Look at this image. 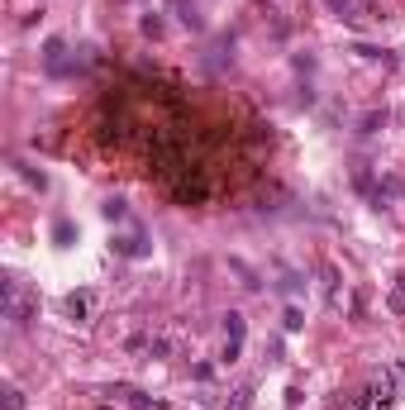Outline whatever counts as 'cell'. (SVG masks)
Wrapping results in <instances>:
<instances>
[{
	"label": "cell",
	"mask_w": 405,
	"mask_h": 410,
	"mask_svg": "<svg viewBox=\"0 0 405 410\" xmlns=\"http://www.w3.org/2000/svg\"><path fill=\"white\" fill-rule=\"evenodd\" d=\"M0 305H5V320L15 329H29L34 315H38V296L29 291L20 277H5V281H0Z\"/></svg>",
	"instance_id": "cell-1"
},
{
	"label": "cell",
	"mask_w": 405,
	"mask_h": 410,
	"mask_svg": "<svg viewBox=\"0 0 405 410\" xmlns=\"http://www.w3.org/2000/svg\"><path fill=\"white\" fill-rule=\"evenodd\" d=\"M172 196H177V205H205V200H210V182H205L200 172H196V177L182 172V177L172 182Z\"/></svg>",
	"instance_id": "cell-2"
},
{
	"label": "cell",
	"mask_w": 405,
	"mask_h": 410,
	"mask_svg": "<svg viewBox=\"0 0 405 410\" xmlns=\"http://www.w3.org/2000/svg\"><path fill=\"white\" fill-rule=\"evenodd\" d=\"M367 396H372V401L386 410L391 401H396V372H386V367H381V372H372V386H367Z\"/></svg>",
	"instance_id": "cell-3"
},
{
	"label": "cell",
	"mask_w": 405,
	"mask_h": 410,
	"mask_svg": "<svg viewBox=\"0 0 405 410\" xmlns=\"http://www.w3.org/2000/svg\"><path fill=\"white\" fill-rule=\"evenodd\" d=\"M329 10H334V15H339V20H353V24H358V20H367V15H372V10H367V5H362V0H329Z\"/></svg>",
	"instance_id": "cell-4"
},
{
	"label": "cell",
	"mask_w": 405,
	"mask_h": 410,
	"mask_svg": "<svg viewBox=\"0 0 405 410\" xmlns=\"http://www.w3.org/2000/svg\"><path fill=\"white\" fill-rule=\"evenodd\" d=\"M62 310H67L72 320H86V315H91V296H86V291H72V296L62 301Z\"/></svg>",
	"instance_id": "cell-5"
},
{
	"label": "cell",
	"mask_w": 405,
	"mask_h": 410,
	"mask_svg": "<svg viewBox=\"0 0 405 410\" xmlns=\"http://www.w3.org/2000/svg\"><path fill=\"white\" fill-rule=\"evenodd\" d=\"M115 396H124V401H129V406H134V410H162L158 401H148L143 391H134V386H115Z\"/></svg>",
	"instance_id": "cell-6"
},
{
	"label": "cell",
	"mask_w": 405,
	"mask_h": 410,
	"mask_svg": "<svg viewBox=\"0 0 405 410\" xmlns=\"http://www.w3.org/2000/svg\"><path fill=\"white\" fill-rule=\"evenodd\" d=\"M115 248H119L124 258H143V253H148V239H143V234H129V239H115Z\"/></svg>",
	"instance_id": "cell-7"
},
{
	"label": "cell",
	"mask_w": 405,
	"mask_h": 410,
	"mask_svg": "<svg viewBox=\"0 0 405 410\" xmlns=\"http://www.w3.org/2000/svg\"><path fill=\"white\" fill-rule=\"evenodd\" d=\"M62 53H67V43H62V38H48V48H43V62H48V72H62Z\"/></svg>",
	"instance_id": "cell-8"
},
{
	"label": "cell",
	"mask_w": 405,
	"mask_h": 410,
	"mask_svg": "<svg viewBox=\"0 0 405 410\" xmlns=\"http://www.w3.org/2000/svg\"><path fill=\"white\" fill-rule=\"evenodd\" d=\"M386 310H391V315H405V277H396V281H391V296H386Z\"/></svg>",
	"instance_id": "cell-9"
},
{
	"label": "cell",
	"mask_w": 405,
	"mask_h": 410,
	"mask_svg": "<svg viewBox=\"0 0 405 410\" xmlns=\"http://www.w3.org/2000/svg\"><path fill=\"white\" fill-rule=\"evenodd\" d=\"M224 339H229V344H243V315H239V310L224 315Z\"/></svg>",
	"instance_id": "cell-10"
},
{
	"label": "cell",
	"mask_w": 405,
	"mask_h": 410,
	"mask_svg": "<svg viewBox=\"0 0 405 410\" xmlns=\"http://www.w3.org/2000/svg\"><path fill=\"white\" fill-rule=\"evenodd\" d=\"M248 406H253V386H239V391L224 401V410H248Z\"/></svg>",
	"instance_id": "cell-11"
},
{
	"label": "cell",
	"mask_w": 405,
	"mask_h": 410,
	"mask_svg": "<svg viewBox=\"0 0 405 410\" xmlns=\"http://www.w3.org/2000/svg\"><path fill=\"white\" fill-rule=\"evenodd\" d=\"M124 215H129V205H124L119 196H110V200H105V219L115 224V219H124Z\"/></svg>",
	"instance_id": "cell-12"
},
{
	"label": "cell",
	"mask_w": 405,
	"mask_h": 410,
	"mask_svg": "<svg viewBox=\"0 0 405 410\" xmlns=\"http://www.w3.org/2000/svg\"><path fill=\"white\" fill-rule=\"evenodd\" d=\"M381 124H386V110H372V115H362V134H377Z\"/></svg>",
	"instance_id": "cell-13"
},
{
	"label": "cell",
	"mask_w": 405,
	"mask_h": 410,
	"mask_svg": "<svg viewBox=\"0 0 405 410\" xmlns=\"http://www.w3.org/2000/svg\"><path fill=\"white\" fill-rule=\"evenodd\" d=\"M0 396H5V410H24V391L20 386H5Z\"/></svg>",
	"instance_id": "cell-14"
},
{
	"label": "cell",
	"mask_w": 405,
	"mask_h": 410,
	"mask_svg": "<svg viewBox=\"0 0 405 410\" xmlns=\"http://www.w3.org/2000/svg\"><path fill=\"white\" fill-rule=\"evenodd\" d=\"M281 320H286V329H291V334H296V329L305 325V315H300L296 305H286V315H281Z\"/></svg>",
	"instance_id": "cell-15"
},
{
	"label": "cell",
	"mask_w": 405,
	"mask_h": 410,
	"mask_svg": "<svg viewBox=\"0 0 405 410\" xmlns=\"http://www.w3.org/2000/svg\"><path fill=\"white\" fill-rule=\"evenodd\" d=\"M401 377H405V358H401Z\"/></svg>",
	"instance_id": "cell-16"
}]
</instances>
